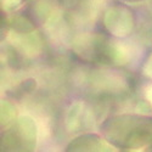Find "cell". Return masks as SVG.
Instances as JSON below:
<instances>
[{
  "label": "cell",
  "instance_id": "8",
  "mask_svg": "<svg viewBox=\"0 0 152 152\" xmlns=\"http://www.w3.org/2000/svg\"><path fill=\"white\" fill-rule=\"evenodd\" d=\"M16 119H17V111L15 106L7 102V101H1V128L6 129Z\"/></svg>",
  "mask_w": 152,
  "mask_h": 152
},
{
  "label": "cell",
  "instance_id": "5",
  "mask_svg": "<svg viewBox=\"0 0 152 152\" xmlns=\"http://www.w3.org/2000/svg\"><path fill=\"white\" fill-rule=\"evenodd\" d=\"M7 37L10 43L28 57L37 56L42 53L43 42L40 35L35 31L29 33H18L10 29Z\"/></svg>",
  "mask_w": 152,
  "mask_h": 152
},
{
  "label": "cell",
  "instance_id": "6",
  "mask_svg": "<svg viewBox=\"0 0 152 152\" xmlns=\"http://www.w3.org/2000/svg\"><path fill=\"white\" fill-rule=\"evenodd\" d=\"M116 147L111 142H108L105 137H101L96 134H83L73 140L67 145L66 151L73 152H104V151H113Z\"/></svg>",
  "mask_w": 152,
  "mask_h": 152
},
{
  "label": "cell",
  "instance_id": "10",
  "mask_svg": "<svg viewBox=\"0 0 152 152\" xmlns=\"http://www.w3.org/2000/svg\"><path fill=\"white\" fill-rule=\"evenodd\" d=\"M142 73L148 78H152V54L147 57V60L144 63V67H142Z\"/></svg>",
  "mask_w": 152,
  "mask_h": 152
},
{
  "label": "cell",
  "instance_id": "13",
  "mask_svg": "<svg viewBox=\"0 0 152 152\" xmlns=\"http://www.w3.org/2000/svg\"><path fill=\"white\" fill-rule=\"evenodd\" d=\"M122 1H125V3H139V1H142V0H122Z\"/></svg>",
  "mask_w": 152,
  "mask_h": 152
},
{
  "label": "cell",
  "instance_id": "12",
  "mask_svg": "<svg viewBox=\"0 0 152 152\" xmlns=\"http://www.w3.org/2000/svg\"><path fill=\"white\" fill-rule=\"evenodd\" d=\"M145 96H146V99H147V101H148L150 106L152 107V84L148 85L146 89H145Z\"/></svg>",
  "mask_w": 152,
  "mask_h": 152
},
{
  "label": "cell",
  "instance_id": "3",
  "mask_svg": "<svg viewBox=\"0 0 152 152\" xmlns=\"http://www.w3.org/2000/svg\"><path fill=\"white\" fill-rule=\"evenodd\" d=\"M37 125L28 117H18L10 126L5 129L0 139V150L3 152H31L37 145Z\"/></svg>",
  "mask_w": 152,
  "mask_h": 152
},
{
  "label": "cell",
  "instance_id": "7",
  "mask_svg": "<svg viewBox=\"0 0 152 152\" xmlns=\"http://www.w3.org/2000/svg\"><path fill=\"white\" fill-rule=\"evenodd\" d=\"M10 29L18 33H29L35 31L34 21L24 15H15L9 20Z\"/></svg>",
  "mask_w": 152,
  "mask_h": 152
},
{
  "label": "cell",
  "instance_id": "4",
  "mask_svg": "<svg viewBox=\"0 0 152 152\" xmlns=\"http://www.w3.org/2000/svg\"><path fill=\"white\" fill-rule=\"evenodd\" d=\"M104 26L111 35L125 38L135 28V15L124 5L111 6L104 15Z\"/></svg>",
  "mask_w": 152,
  "mask_h": 152
},
{
  "label": "cell",
  "instance_id": "1",
  "mask_svg": "<svg viewBox=\"0 0 152 152\" xmlns=\"http://www.w3.org/2000/svg\"><path fill=\"white\" fill-rule=\"evenodd\" d=\"M104 137L119 150H136L152 145V117L119 115L104 121Z\"/></svg>",
  "mask_w": 152,
  "mask_h": 152
},
{
  "label": "cell",
  "instance_id": "2",
  "mask_svg": "<svg viewBox=\"0 0 152 152\" xmlns=\"http://www.w3.org/2000/svg\"><path fill=\"white\" fill-rule=\"evenodd\" d=\"M73 53L84 62L100 66H123L130 60V53L121 43L100 33H83L74 38Z\"/></svg>",
  "mask_w": 152,
  "mask_h": 152
},
{
  "label": "cell",
  "instance_id": "9",
  "mask_svg": "<svg viewBox=\"0 0 152 152\" xmlns=\"http://www.w3.org/2000/svg\"><path fill=\"white\" fill-rule=\"evenodd\" d=\"M22 1L23 0H1V6H3V10L11 11L16 9L18 5H21Z\"/></svg>",
  "mask_w": 152,
  "mask_h": 152
},
{
  "label": "cell",
  "instance_id": "11",
  "mask_svg": "<svg viewBox=\"0 0 152 152\" xmlns=\"http://www.w3.org/2000/svg\"><path fill=\"white\" fill-rule=\"evenodd\" d=\"M58 3L65 7H73V6L77 5L78 0H58Z\"/></svg>",
  "mask_w": 152,
  "mask_h": 152
}]
</instances>
